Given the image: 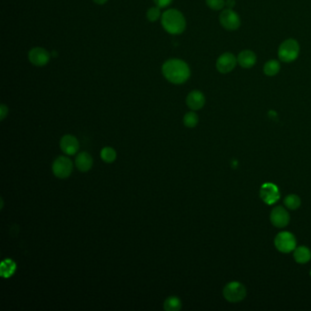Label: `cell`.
I'll return each instance as SVG.
<instances>
[{
	"label": "cell",
	"instance_id": "25",
	"mask_svg": "<svg viewBox=\"0 0 311 311\" xmlns=\"http://www.w3.org/2000/svg\"><path fill=\"white\" fill-rule=\"evenodd\" d=\"M173 1H174V0H154V2L156 3V6L160 7V8L168 7V6H170V5L172 4Z\"/></svg>",
	"mask_w": 311,
	"mask_h": 311
},
{
	"label": "cell",
	"instance_id": "17",
	"mask_svg": "<svg viewBox=\"0 0 311 311\" xmlns=\"http://www.w3.org/2000/svg\"><path fill=\"white\" fill-rule=\"evenodd\" d=\"M16 269H17V265L13 260L5 259L1 263V267H0L1 277L8 279L13 276L14 273L16 272Z\"/></svg>",
	"mask_w": 311,
	"mask_h": 311
},
{
	"label": "cell",
	"instance_id": "6",
	"mask_svg": "<svg viewBox=\"0 0 311 311\" xmlns=\"http://www.w3.org/2000/svg\"><path fill=\"white\" fill-rule=\"evenodd\" d=\"M73 170L72 160L65 156L58 157L52 164V172L59 179H66L71 176Z\"/></svg>",
	"mask_w": 311,
	"mask_h": 311
},
{
	"label": "cell",
	"instance_id": "19",
	"mask_svg": "<svg viewBox=\"0 0 311 311\" xmlns=\"http://www.w3.org/2000/svg\"><path fill=\"white\" fill-rule=\"evenodd\" d=\"M163 309L166 311H179L181 309V299L175 296L169 297L163 303Z\"/></svg>",
	"mask_w": 311,
	"mask_h": 311
},
{
	"label": "cell",
	"instance_id": "16",
	"mask_svg": "<svg viewBox=\"0 0 311 311\" xmlns=\"http://www.w3.org/2000/svg\"><path fill=\"white\" fill-rule=\"evenodd\" d=\"M294 259L299 264L308 263L311 259V251L306 246H299L294 250Z\"/></svg>",
	"mask_w": 311,
	"mask_h": 311
},
{
	"label": "cell",
	"instance_id": "9",
	"mask_svg": "<svg viewBox=\"0 0 311 311\" xmlns=\"http://www.w3.org/2000/svg\"><path fill=\"white\" fill-rule=\"evenodd\" d=\"M28 60L36 67H44L51 60V53L43 48L37 47L28 52Z\"/></svg>",
	"mask_w": 311,
	"mask_h": 311
},
{
	"label": "cell",
	"instance_id": "1",
	"mask_svg": "<svg viewBox=\"0 0 311 311\" xmlns=\"http://www.w3.org/2000/svg\"><path fill=\"white\" fill-rule=\"evenodd\" d=\"M163 77L169 82L175 85L183 84L191 76L188 64L180 58H171L166 60L162 67Z\"/></svg>",
	"mask_w": 311,
	"mask_h": 311
},
{
	"label": "cell",
	"instance_id": "22",
	"mask_svg": "<svg viewBox=\"0 0 311 311\" xmlns=\"http://www.w3.org/2000/svg\"><path fill=\"white\" fill-rule=\"evenodd\" d=\"M284 204L288 209L296 210L300 207L301 201H300V198L298 197V195H289L285 197Z\"/></svg>",
	"mask_w": 311,
	"mask_h": 311
},
{
	"label": "cell",
	"instance_id": "13",
	"mask_svg": "<svg viewBox=\"0 0 311 311\" xmlns=\"http://www.w3.org/2000/svg\"><path fill=\"white\" fill-rule=\"evenodd\" d=\"M186 104L192 110H201L206 104V97L200 91H191L186 97Z\"/></svg>",
	"mask_w": 311,
	"mask_h": 311
},
{
	"label": "cell",
	"instance_id": "21",
	"mask_svg": "<svg viewBox=\"0 0 311 311\" xmlns=\"http://www.w3.org/2000/svg\"><path fill=\"white\" fill-rule=\"evenodd\" d=\"M199 118L195 111H189L183 117V124L188 128H195L198 124Z\"/></svg>",
	"mask_w": 311,
	"mask_h": 311
},
{
	"label": "cell",
	"instance_id": "11",
	"mask_svg": "<svg viewBox=\"0 0 311 311\" xmlns=\"http://www.w3.org/2000/svg\"><path fill=\"white\" fill-rule=\"evenodd\" d=\"M60 149L67 156H74L79 149L78 139L72 134H66L60 140Z\"/></svg>",
	"mask_w": 311,
	"mask_h": 311
},
{
	"label": "cell",
	"instance_id": "20",
	"mask_svg": "<svg viewBox=\"0 0 311 311\" xmlns=\"http://www.w3.org/2000/svg\"><path fill=\"white\" fill-rule=\"evenodd\" d=\"M101 158L107 163H111L116 160L117 153L112 147H104L101 151Z\"/></svg>",
	"mask_w": 311,
	"mask_h": 311
},
{
	"label": "cell",
	"instance_id": "26",
	"mask_svg": "<svg viewBox=\"0 0 311 311\" xmlns=\"http://www.w3.org/2000/svg\"><path fill=\"white\" fill-rule=\"evenodd\" d=\"M8 113V108L5 104H1L0 106V120L3 121Z\"/></svg>",
	"mask_w": 311,
	"mask_h": 311
},
{
	"label": "cell",
	"instance_id": "14",
	"mask_svg": "<svg viewBox=\"0 0 311 311\" xmlns=\"http://www.w3.org/2000/svg\"><path fill=\"white\" fill-rule=\"evenodd\" d=\"M257 55L249 50L242 51L237 56V63L243 69H251L257 63Z\"/></svg>",
	"mask_w": 311,
	"mask_h": 311
},
{
	"label": "cell",
	"instance_id": "12",
	"mask_svg": "<svg viewBox=\"0 0 311 311\" xmlns=\"http://www.w3.org/2000/svg\"><path fill=\"white\" fill-rule=\"evenodd\" d=\"M270 220L273 226L279 228L285 227L289 223V214L285 210V208L282 207H278L274 208L270 214Z\"/></svg>",
	"mask_w": 311,
	"mask_h": 311
},
{
	"label": "cell",
	"instance_id": "23",
	"mask_svg": "<svg viewBox=\"0 0 311 311\" xmlns=\"http://www.w3.org/2000/svg\"><path fill=\"white\" fill-rule=\"evenodd\" d=\"M162 14H161V8L159 7H150L146 13V18L149 20L150 22H156L157 20L161 18Z\"/></svg>",
	"mask_w": 311,
	"mask_h": 311
},
{
	"label": "cell",
	"instance_id": "8",
	"mask_svg": "<svg viewBox=\"0 0 311 311\" xmlns=\"http://www.w3.org/2000/svg\"><path fill=\"white\" fill-rule=\"evenodd\" d=\"M237 58L231 52H225L216 59V70L222 74H227L232 72L236 67Z\"/></svg>",
	"mask_w": 311,
	"mask_h": 311
},
{
	"label": "cell",
	"instance_id": "28",
	"mask_svg": "<svg viewBox=\"0 0 311 311\" xmlns=\"http://www.w3.org/2000/svg\"><path fill=\"white\" fill-rule=\"evenodd\" d=\"M94 3H96L98 5H104L105 3H107L108 0H92Z\"/></svg>",
	"mask_w": 311,
	"mask_h": 311
},
{
	"label": "cell",
	"instance_id": "4",
	"mask_svg": "<svg viewBox=\"0 0 311 311\" xmlns=\"http://www.w3.org/2000/svg\"><path fill=\"white\" fill-rule=\"evenodd\" d=\"M224 297L229 302L235 303L239 302L246 298V290L245 285H242L239 282H230L224 288Z\"/></svg>",
	"mask_w": 311,
	"mask_h": 311
},
{
	"label": "cell",
	"instance_id": "3",
	"mask_svg": "<svg viewBox=\"0 0 311 311\" xmlns=\"http://www.w3.org/2000/svg\"><path fill=\"white\" fill-rule=\"evenodd\" d=\"M300 46L298 41L294 39H287L284 40L279 48V58L285 63H290L295 61L299 56Z\"/></svg>",
	"mask_w": 311,
	"mask_h": 311
},
{
	"label": "cell",
	"instance_id": "24",
	"mask_svg": "<svg viewBox=\"0 0 311 311\" xmlns=\"http://www.w3.org/2000/svg\"><path fill=\"white\" fill-rule=\"evenodd\" d=\"M206 3L209 8L214 11L223 10L226 7V0H206Z\"/></svg>",
	"mask_w": 311,
	"mask_h": 311
},
{
	"label": "cell",
	"instance_id": "27",
	"mask_svg": "<svg viewBox=\"0 0 311 311\" xmlns=\"http://www.w3.org/2000/svg\"><path fill=\"white\" fill-rule=\"evenodd\" d=\"M235 6V0H226V7L227 8L233 9Z\"/></svg>",
	"mask_w": 311,
	"mask_h": 311
},
{
	"label": "cell",
	"instance_id": "10",
	"mask_svg": "<svg viewBox=\"0 0 311 311\" xmlns=\"http://www.w3.org/2000/svg\"><path fill=\"white\" fill-rule=\"evenodd\" d=\"M279 190L276 184L266 182L260 188V197L266 205H273L279 201Z\"/></svg>",
	"mask_w": 311,
	"mask_h": 311
},
{
	"label": "cell",
	"instance_id": "15",
	"mask_svg": "<svg viewBox=\"0 0 311 311\" xmlns=\"http://www.w3.org/2000/svg\"><path fill=\"white\" fill-rule=\"evenodd\" d=\"M75 165L78 168V171L85 173L91 170L93 165V159L90 154L82 152L78 154L75 160Z\"/></svg>",
	"mask_w": 311,
	"mask_h": 311
},
{
	"label": "cell",
	"instance_id": "5",
	"mask_svg": "<svg viewBox=\"0 0 311 311\" xmlns=\"http://www.w3.org/2000/svg\"><path fill=\"white\" fill-rule=\"evenodd\" d=\"M219 22L221 26L228 31H234L239 28L241 25V19L239 15L233 11V9L226 8L223 9L219 16Z\"/></svg>",
	"mask_w": 311,
	"mask_h": 311
},
{
	"label": "cell",
	"instance_id": "7",
	"mask_svg": "<svg viewBox=\"0 0 311 311\" xmlns=\"http://www.w3.org/2000/svg\"><path fill=\"white\" fill-rule=\"evenodd\" d=\"M275 246L281 253H289L296 249V237L288 232H281L275 238Z\"/></svg>",
	"mask_w": 311,
	"mask_h": 311
},
{
	"label": "cell",
	"instance_id": "18",
	"mask_svg": "<svg viewBox=\"0 0 311 311\" xmlns=\"http://www.w3.org/2000/svg\"><path fill=\"white\" fill-rule=\"evenodd\" d=\"M280 63L279 60L277 59H270L268 61H266L263 68V72L265 73V75L268 77H274L277 74H279L280 72Z\"/></svg>",
	"mask_w": 311,
	"mask_h": 311
},
{
	"label": "cell",
	"instance_id": "2",
	"mask_svg": "<svg viewBox=\"0 0 311 311\" xmlns=\"http://www.w3.org/2000/svg\"><path fill=\"white\" fill-rule=\"evenodd\" d=\"M162 25L169 34L180 35L185 30L186 20L181 11L171 8L162 14Z\"/></svg>",
	"mask_w": 311,
	"mask_h": 311
}]
</instances>
